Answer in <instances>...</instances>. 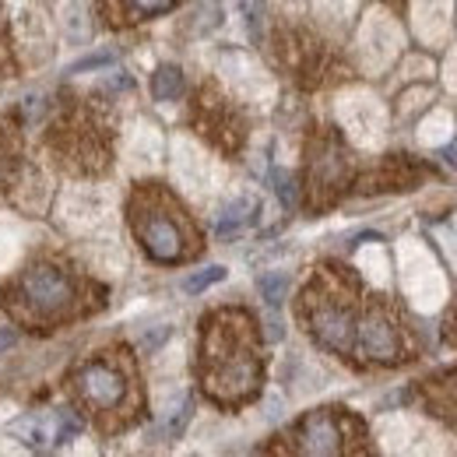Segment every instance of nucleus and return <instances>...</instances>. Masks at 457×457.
Masks as SVG:
<instances>
[{
	"mask_svg": "<svg viewBox=\"0 0 457 457\" xmlns=\"http://www.w3.org/2000/svg\"><path fill=\"white\" fill-rule=\"evenodd\" d=\"M208 398L222 408H239L261 391V342L246 310H219L204 320V342L197 359Z\"/></svg>",
	"mask_w": 457,
	"mask_h": 457,
	"instance_id": "nucleus-1",
	"label": "nucleus"
},
{
	"mask_svg": "<svg viewBox=\"0 0 457 457\" xmlns=\"http://www.w3.org/2000/svg\"><path fill=\"white\" fill-rule=\"evenodd\" d=\"M71 391L99 422L103 433H120L141 415V384L130 352H99L74 370Z\"/></svg>",
	"mask_w": 457,
	"mask_h": 457,
	"instance_id": "nucleus-2",
	"label": "nucleus"
},
{
	"mask_svg": "<svg viewBox=\"0 0 457 457\" xmlns=\"http://www.w3.org/2000/svg\"><path fill=\"white\" fill-rule=\"evenodd\" d=\"M130 228L141 243V250L159 264H183L201 253V236L194 222L187 219L183 204L172 197L166 187L145 183L130 194L127 204Z\"/></svg>",
	"mask_w": 457,
	"mask_h": 457,
	"instance_id": "nucleus-3",
	"label": "nucleus"
},
{
	"mask_svg": "<svg viewBox=\"0 0 457 457\" xmlns=\"http://www.w3.org/2000/svg\"><path fill=\"white\" fill-rule=\"evenodd\" d=\"M359 306V286L345 268H317L313 282L299 295V317L306 331L335 355H352Z\"/></svg>",
	"mask_w": 457,
	"mask_h": 457,
	"instance_id": "nucleus-4",
	"label": "nucleus"
},
{
	"mask_svg": "<svg viewBox=\"0 0 457 457\" xmlns=\"http://www.w3.org/2000/svg\"><path fill=\"white\" fill-rule=\"evenodd\" d=\"M81 303H85V292H81L78 271H71L60 261L29 264L7 295V310L14 313V320L29 328H50L60 320H71L88 310Z\"/></svg>",
	"mask_w": 457,
	"mask_h": 457,
	"instance_id": "nucleus-5",
	"label": "nucleus"
},
{
	"mask_svg": "<svg viewBox=\"0 0 457 457\" xmlns=\"http://www.w3.org/2000/svg\"><path fill=\"white\" fill-rule=\"evenodd\" d=\"M408 331L401 324V317L395 313L391 299L384 295H370L362 306H359V317H355V345H352V355L366 359V362H377V366H398L408 355Z\"/></svg>",
	"mask_w": 457,
	"mask_h": 457,
	"instance_id": "nucleus-6",
	"label": "nucleus"
},
{
	"mask_svg": "<svg viewBox=\"0 0 457 457\" xmlns=\"http://www.w3.org/2000/svg\"><path fill=\"white\" fill-rule=\"evenodd\" d=\"M292 440L299 454H348L355 451L352 440H366V429L342 408H320V411H310L292 429Z\"/></svg>",
	"mask_w": 457,
	"mask_h": 457,
	"instance_id": "nucleus-7",
	"label": "nucleus"
},
{
	"mask_svg": "<svg viewBox=\"0 0 457 457\" xmlns=\"http://www.w3.org/2000/svg\"><path fill=\"white\" fill-rule=\"evenodd\" d=\"M110 130L99 127L96 113H81V110H71L67 120L54 123V152L67 159V166L74 170H99L106 159H110V145H106Z\"/></svg>",
	"mask_w": 457,
	"mask_h": 457,
	"instance_id": "nucleus-8",
	"label": "nucleus"
},
{
	"mask_svg": "<svg viewBox=\"0 0 457 457\" xmlns=\"http://www.w3.org/2000/svg\"><path fill=\"white\" fill-rule=\"evenodd\" d=\"M348 155H345L342 141L335 134H324L313 141L310 148V194H313V204H331L348 183Z\"/></svg>",
	"mask_w": 457,
	"mask_h": 457,
	"instance_id": "nucleus-9",
	"label": "nucleus"
},
{
	"mask_svg": "<svg viewBox=\"0 0 457 457\" xmlns=\"http://www.w3.org/2000/svg\"><path fill=\"white\" fill-rule=\"evenodd\" d=\"M81 415L74 408L63 411H50V415H29L18 419L11 429L29 444V447H50V444H67L74 433H81Z\"/></svg>",
	"mask_w": 457,
	"mask_h": 457,
	"instance_id": "nucleus-10",
	"label": "nucleus"
},
{
	"mask_svg": "<svg viewBox=\"0 0 457 457\" xmlns=\"http://www.w3.org/2000/svg\"><path fill=\"white\" fill-rule=\"evenodd\" d=\"M422 398H426V408L436 419H444L451 429H457V370L429 377L426 387H422Z\"/></svg>",
	"mask_w": 457,
	"mask_h": 457,
	"instance_id": "nucleus-11",
	"label": "nucleus"
},
{
	"mask_svg": "<svg viewBox=\"0 0 457 457\" xmlns=\"http://www.w3.org/2000/svg\"><path fill=\"white\" fill-rule=\"evenodd\" d=\"M172 7H179V0H103V11H106V18H113V25L148 21Z\"/></svg>",
	"mask_w": 457,
	"mask_h": 457,
	"instance_id": "nucleus-12",
	"label": "nucleus"
},
{
	"mask_svg": "<svg viewBox=\"0 0 457 457\" xmlns=\"http://www.w3.org/2000/svg\"><path fill=\"white\" fill-rule=\"evenodd\" d=\"M183 88H187L183 71L172 67V63H162V67L152 74V96H155L159 103H176V99H183Z\"/></svg>",
	"mask_w": 457,
	"mask_h": 457,
	"instance_id": "nucleus-13",
	"label": "nucleus"
},
{
	"mask_svg": "<svg viewBox=\"0 0 457 457\" xmlns=\"http://www.w3.org/2000/svg\"><path fill=\"white\" fill-rule=\"evenodd\" d=\"M253 204L250 201H236V204H228L226 212L219 215V226H215V232H219V239H232V236H239L243 228L253 222Z\"/></svg>",
	"mask_w": 457,
	"mask_h": 457,
	"instance_id": "nucleus-14",
	"label": "nucleus"
},
{
	"mask_svg": "<svg viewBox=\"0 0 457 457\" xmlns=\"http://www.w3.org/2000/svg\"><path fill=\"white\" fill-rule=\"evenodd\" d=\"M257 288H261V295H264V303L275 310V306H282V299H286L288 292V275H282V271H268L261 282H257Z\"/></svg>",
	"mask_w": 457,
	"mask_h": 457,
	"instance_id": "nucleus-15",
	"label": "nucleus"
},
{
	"mask_svg": "<svg viewBox=\"0 0 457 457\" xmlns=\"http://www.w3.org/2000/svg\"><path fill=\"white\" fill-rule=\"evenodd\" d=\"M190 415H194V401L183 398L170 411V419L162 422V436H166V440H179V436H183V429H187V422H190Z\"/></svg>",
	"mask_w": 457,
	"mask_h": 457,
	"instance_id": "nucleus-16",
	"label": "nucleus"
},
{
	"mask_svg": "<svg viewBox=\"0 0 457 457\" xmlns=\"http://www.w3.org/2000/svg\"><path fill=\"white\" fill-rule=\"evenodd\" d=\"M226 278V268H204V271H197V275H190L187 282H183V292L187 295H197V292H204L208 286H215V282H222Z\"/></svg>",
	"mask_w": 457,
	"mask_h": 457,
	"instance_id": "nucleus-17",
	"label": "nucleus"
},
{
	"mask_svg": "<svg viewBox=\"0 0 457 457\" xmlns=\"http://www.w3.org/2000/svg\"><path fill=\"white\" fill-rule=\"evenodd\" d=\"M113 63V54L110 50H103V54H92V57L78 60V63H71V71L67 74H85V71H99V67H110Z\"/></svg>",
	"mask_w": 457,
	"mask_h": 457,
	"instance_id": "nucleus-18",
	"label": "nucleus"
},
{
	"mask_svg": "<svg viewBox=\"0 0 457 457\" xmlns=\"http://www.w3.org/2000/svg\"><path fill=\"white\" fill-rule=\"evenodd\" d=\"M275 190L282 197L286 208H295V187H292V176L288 172H275Z\"/></svg>",
	"mask_w": 457,
	"mask_h": 457,
	"instance_id": "nucleus-19",
	"label": "nucleus"
},
{
	"mask_svg": "<svg viewBox=\"0 0 457 457\" xmlns=\"http://www.w3.org/2000/svg\"><path fill=\"white\" fill-rule=\"evenodd\" d=\"M18 345V331L14 328H0V355H7Z\"/></svg>",
	"mask_w": 457,
	"mask_h": 457,
	"instance_id": "nucleus-20",
	"label": "nucleus"
},
{
	"mask_svg": "<svg viewBox=\"0 0 457 457\" xmlns=\"http://www.w3.org/2000/svg\"><path fill=\"white\" fill-rule=\"evenodd\" d=\"M451 328H454V331H451V335H454V342H457V310H454V324H451Z\"/></svg>",
	"mask_w": 457,
	"mask_h": 457,
	"instance_id": "nucleus-21",
	"label": "nucleus"
}]
</instances>
